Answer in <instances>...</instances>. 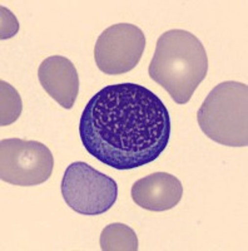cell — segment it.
I'll return each instance as SVG.
<instances>
[{
    "mask_svg": "<svg viewBox=\"0 0 248 251\" xmlns=\"http://www.w3.org/2000/svg\"><path fill=\"white\" fill-rule=\"evenodd\" d=\"M134 203L148 211L162 212L172 210L183 196L182 182L167 172H154L135 181L132 186Z\"/></svg>",
    "mask_w": 248,
    "mask_h": 251,
    "instance_id": "obj_7",
    "label": "cell"
},
{
    "mask_svg": "<svg viewBox=\"0 0 248 251\" xmlns=\"http://www.w3.org/2000/svg\"><path fill=\"white\" fill-rule=\"evenodd\" d=\"M201 129L228 147L248 146V86L227 80L214 87L197 112Z\"/></svg>",
    "mask_w": 248,
    "mask_h": 251,
    "instance_id": "obj_3",
    "label": "cell"
},
{
    "mask_svg": "<svg viewBox=\"0 0 248 251\" xmlns=\"http://www.w3.org/2000/svg\"><path fill=\"white\" fill-rule=\"evenodd\" d=\"M54 157L44 143L9 138L0 142V178L14 186H38L50 178Z\"/></svg>",
    "mask_w": 248,
    "mask_h": 251,
    "instance_id": "obj_5",
    "label": "cell"
},
{
    "mask_svg": "<svg viewBox=\"0 0 248 251\" xmlns=\"http://www.w3.org/2000/svg\"><path fill=\"white\" fill-rule=\"evenodd\" d=\"M207 72V51L196 35L172 29L158 38L149 63V77L168 92L174 102L188 103Z\"/></svg>",
    "mask_w": 248,
    "mask_h": 251,
    "instance_id": "obj_2",
    "label": "cell"
},
{
    "mask_svg": "<svg viewBox=\"0 0 248 251\" xmlns=\"http://www.w3.org/2000/svg\"><path fill=\"white\" fill-rule=\"evenodd\" d=\"M146 48L142 29L129 23L111 25L98 37L94 59L98 69L109 75H124L138 66Z\"/></svg>",
    "mask_w": 248,
    "mask_h": 251,
    "instance_id": "obj_6",
    "label": "cell"
},
{
    "mask_svg": "<svg viewBox=\"0 0 248 251\" xmlns=\"http://www.w3.org/2000/svg\"><path fill=\"white\" fill-rule=\"evenodd\" d=\"M60 187L67 205L84 216L104 214L118 199L117 182L86 162L70 163Z\"/></svg>",
    "mask_w": 248,
    "mask_h": 251,
    "instance_id": "obj_4",
    "label": "cell"
},
{
    "mask_svg": "<svg viewBox=\"0 0 248 251\" xmlns=\"http://www.w3.org/2000/svg\"><path fill=\"white\" fill-rule=\"evenodd\" d=\"M0 126L14 123L23 111V103L19 93L9 83L0 80Z\"/></svg>",
    "mask_w": 248,
    "mask_h": 251,
    "instance_id": "obj_10",
    "label": "cell"
},
{
    "mask_svg": "<svg viewBox=\"0 0 248 251\" xmlns=\"http://www.w3.org/2000/svg\"><path fill=\"white\" fill-rule=\"evenodd\" d=\"M99 244L103 251H137L139 249L133 228L120 223L111 224L103 228Z\"/></svg>",
    "mask_w": 248,
    "mask_h": 251,
    "instance_id": "obj_9",
    "label": "cell"
},
{
    "mask_svg": "<svg viewBox=\"0 0 248 251\" xmlns=\"http://www.w3.org/2000/svg\"><path fill=\"white\" fill-rule=\"evenodd\" d=\"M19 30V23L17 18L9 9L1 6V33L0 38L1 39H9L14 37Z\"/></svg>",
    "mask_w": 248,
    "mask_h": 251,
    "instance_id": "obj_11",
    "label": "cell"
},
{
    "mask_svg": "<svg viewBox=\"0 0 248 251\" xmlns=\"http://www.w3.org/2000/svg\"><path fill=\"white\" fill-rule=\"evenodd\" d=\"M171 117L151 89L134 83L107 86L87 103L79 122L84 149L115 170L153 162L171 137Z\"/></svg>",
    "mask_w": 248,
    "mask_h": 251,
    "instance_id": "obj_1",
    "label": "cell"
},
{
    "mask_svg": "<svg viewBox=\"0 0 248 251\" xmlns=\"http://www.w3.org/2000/svg\"><path fill=\"white\" fill-rule=\"evenodd\" d=\"M38 78L44 91L59 106L73 108L79 93V75L68 58L51 55L44 59L38 69Z\"/></svg>",
    "mask_w": 248,
    "mask_h": 251,
    "instance_id": "obj_8",
    "label": "cell"
}]
</instances>
